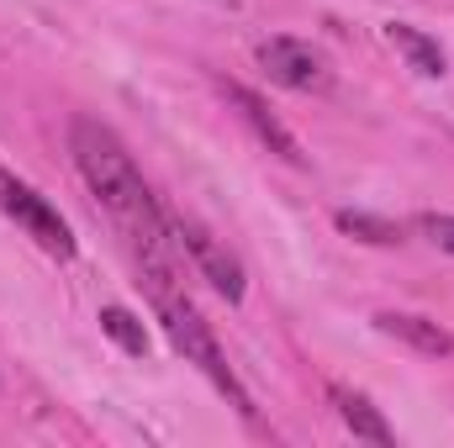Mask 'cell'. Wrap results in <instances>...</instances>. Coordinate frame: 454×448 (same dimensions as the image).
I'll use <instances>...</instances> for the list:
<instances>
[{
    "label": "cell",
    "mask_w": 454,
    "mask_h": 448,
    "mask_svg": "<svg viewBox=\"0 0 454 448\" xmlns=\"http://www.w3.org/2000/svg\"><path fill=\"white\" fill-rule=\"evenodd\" d=\"M69 153H74L90 196L106 206V217L116 222V232L137 253V264L143 269H153V264H169L175 269V259H169L175 253L169 217H164L159 196L148 190V180L137 174V164L121 148V137H116L106 121H96V116H74L69 121Z\"/></svg>",
    "instance_id": "6da1fadb"
},
{
    "label": "cell",
    "mask_w": 454,
    "mask_h": 448,
    "mask_svg": "<svg viewBox=\"0 0 454 448\" xmlns=\"http://www.w3.org/2000/svg\"><path fill=\"white\" fill-rule=\"evenodd\" d=\"M143 285H148V301H153V312H159V322H164V337L175 343V353H185V364H196L243 417H254V401H248V390L238 385V375H232V364H227L212 322H207V317L196 312V301L180 290L175 269H169V264H153V269H143Z\"/></svg>",
    "instance_id": "7a4b0ae2"
},
{
    "label": "cell",
    "mask_w": 454,
    "mask_h": 448,
    "mask_svg": "<svg viewBox=\"0 0 454 448\" xmlns=\"http://www.w3.org/2000/svg\"><path fill=\"white\" fill-rule=\"evenodd\" d=\"M0 212L21 227L43 253H53V259H74V248H80V243H74L69 222L59 217V206H53L48 196H37L27 180H16L11 169H0Z\"/></svg>",
    "instance_id": "3957f363"
},
{
    "label": "cell",
    "mask_w": 454,
    "mask_h": 448,
    "mask_svg": "<svg viewBox=\"0 0 454 448\" xmlns=\"http://www.w3.org/2000/svg\"><path fill=\"white\" fill-rule=\"evenodd\" d=\"M169 237H175V248L217 285V296L227 301H243V290H248V280H243V264H238V253L227 248L223 237H212L201 222H191V217H169Z\"/></svg>",
    "instance_id": "277c9868"
},
{
    "label": "cell",
    "mask_w": 454,
    "mask_h": 448,
    "mask_svg": "<svg viewBox=\"0 0 454 448\" xmlns=\"http://www.w3.org/2000/svg\"><path fill=\"white\" fill-rule=\"evenodd\" d=\"M259 69L286 90H328L333 85L328 58L301 37H264L259 42Z\"/></svg>",
    "instance_id": "5b68a950"
},
{
    "label": "cell",
    "mask_w": 454,
    "mask_h": 448,
    "mask_svg": "<svg viewBox=\"0 0 454 448\" xmlns=\"http://www.w3.org/2000/svg\"><path fill=\"white\" fill-rule=\"evenodd\" d=\"M223 96H227V106H238V116L254 127V137H259L275 158H286V164H296V169L307 164V153H301L296 132L270 112V101H264V96H254V90H248V85H238V80H223Z\"/></svg>",
    "instance_id": "8992f818"
},
{
    "label": "cell",
    "mask_w": 454,
    "mask_h": 448,
    "mask_svg": "<svg viewBox=\"0 0 454 448\" xmlns=\"http://www.w3.org/2000/svg\"><path fill=\"white\" fill-rule=\"evenodd\" d=\"M375 328L386 337H396V343H407V348H418V353H428V359L454 353L450 328H439L434 317H418V312H375Z\"/></svg>",
    "instance_id": "52a82bcc"
},
{
    "label": "cell",
    "mask_w": 454,
    "mask_h": 448,
    "mask_svg": "<svg viewBox=\"0 0 454 448\" xmlns=\"http://www.w3.org/2000/svg\"><path fill=\"white\" fill-rule=\"evenodd\" d=\"M328 401L339 406L343 428H348L354 438H364V444H380V448H391V444H396L391 422L380 417V406H375V401H370L364 390H348V385H333V390H328Z\"/></svg>",
    "instance_id": "ba28073f"
},
{
    "label": "cell",
    "mask_w": 454,
    "mask_h": 448,
    "mask_svg": "<svg viewBox=\"0 0 454 448\" xmlns=\"http://www.w3.org/2000/svg\"><path fill=\"white\" fill-rule=\"evenodd\" d=\"M386 37H391V48H396L423 80H439V74H444V48H439L428 32H418V27H407V21H391Z\"/></svg>",
    "instance_id": "9c48e42d"
},
{
    "label": "cell",
    "mask_w": 454,
    "mask_h": 448,
    "mask_svg": "<svg viewBox=\"0 0 454 448\" xmlns=\"http://www.w3.org/2000/svg\"><path fill=\"white\" fill-rule=\"evenodd\" d=\"M101 333L112 337L121 353H132V359L148 353V333H143V322H137L127 306H101Z\"/></svg>",
    "instance_id": "30bf717a"
},
{
    "label": "cell",
    "mask_w": 454,
    "mask_h": 448,
    "mask_svg": "<svg viewBox=\"0 0 454 448\" xmlns=\"http://www.w3.org/2000/svg\"><path fill=\"white\" fill-rule=\"evenodd\" d=\"M333 222H339V232L359 237V243H375V248H391V243H402V227L386 222V217H370V212H339Z\"/></svg>",
    "instance_id": "8fae6325"
},
{
    "label": "cell",
    "mask_w": 454,
    "mask_h": 448,
    "mask_svg": "<svg viewBox=\"0 0 454 448\" xmlns=\"http://www.w3.org/2000/svg\"><path fill=\"white\" fill-rule=\"evenodd\" d=\"M418 227L444 248V253H454V217H439V212H428V217H418Z\"/></svg>",
    "instance_id": "7c38bea8"
}]
</instances>
